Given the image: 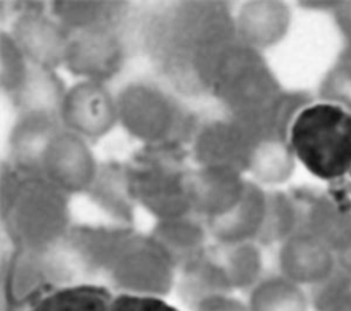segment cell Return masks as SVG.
Returning <instances> with one entry per match:
<instances>
[{
    "mask_svg": "<svg viewBox=\"0 0 351 311\" xmlns=\"http://www.w3.org/2000/svg\"><path fill=\"white\" fill-rule=\"evenodd\" d=\"M330 311H351V304H340V306H336Z\"/></svg>",
    "mask_w": 351,
    "mask_h": 311,
    "instance_id": "4",
    "label": "cell"
},
{
    "mask_svg": "<svg viewBox=\"0 0 351 311\" xmlns=\"http://www.w3.org/2000/svg\"><path fill=\"white\" fill-rule=\"evenodd\" d=\"M111 293L97 285L56 289L34 301L27 311H110Z\"/></svg>",
    "mask_w": 351,
    "mask_h": 311,
    "instance_id": "2",
    "label": "cell"
},
{
    "mask_svg": "<svg viewBox=\"0 0 351 311\" xmlns=\"http://www.w3.org/2000/svg\"><path fill=\"white\" fill-rule=\"evenodd\" d=\"M110 311H178L156 296L122 293L112 297Z\"/></svg>",
    "mask_w": 351,
    "mask_h": 311,
    "instance_id": "3",
    "label": "cell"
},
{
    "mask_svg": "<svg viewBox=\"0 0 351 311\" xmlns=\"http://www.w3.org/2000/svg\"><path fill=\"white\" fill-rule=\"evenodd\" d=\"M291 147L315 177L332 181L351 170V112L336 104H314L295 118Z\"/></svg>",
    "mask_w": 351,
    "mask_h": 311,
    "instance_id": "1",
    "label": "cell"
}]
</instances>
